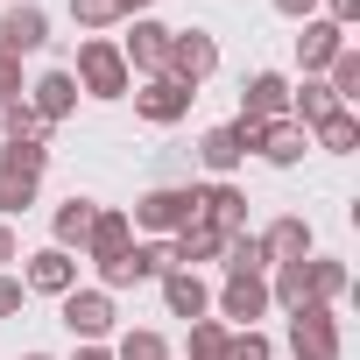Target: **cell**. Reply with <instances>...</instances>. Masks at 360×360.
Masks as SVG:
<instances>
[{
	"instance_id": "obj_29",
	"label": "cell",
	"mask_w": 360,
	"mask_h": 360,
	"mask_svg": "<svg viewBox=\"0 0 360 360\" xmlns=\"http://www.w3.org/2000/svg\"><path fill=\"white\" fill-rule=\"evenodd\" d=\"M325 71H332V99H339V106H346V99H360V50H339Z\"/></svg>"
},
{
	"instance_id": "obj_43",
	"label": "cell",
	"mask_w": 360,
	"mask_h": 360,
	"mask_svg": "<svg viewBox=\"0 0 360 360\" xmlns=\"http://www.w3.org/2000/svg\"><path fill=\"white\" fill-rule=\"evenodd\" d=\"M22 360H50V353H22Z\"/></svg>"
},
{
	"instance_id": "obj_20",
	"label": "cell",
	"mask_w": 360,
	"mask_h": 360,
	"mask_svg": "<svg viewBox=\"0 0 360 360\" xmlns=\"http://www.w3.org/2000/svg\"><path fill=\"white\" fill-rule=\"evenodd\" d=\"M92 219H99V205H92V198H64V205H57V240H50V248H64V255H71V248H85Z\"/></svg>"
},
{
	"instance_id": "obj_11",
	"label": "cell",
	"mask_w": 360,
	"mask_h": 360,
	"mask_svg": "<svg viewBox=\"0 0 360 360\" xmlns=\"http://www.w3.org/2000/svg\"><path fill=\"white\" fill-rule=\"evenodd\" d=\"M120 57H127V71L162 78V64H169V29H162V22H134V36L120 43Z\"/></svg>"
},
{
	"instance_id": "obj_23",
	"label": "cell",
	"mask_w": 360,
	"mask_h": 360,
	"mask_svg": "<svg viewBox=\"0 0 360 360\" xmlns=\"http://www.w3.org/2000/svg\"><path fill=\"white\" fill-rule=\"evenodd\" d=\"M332 106H339V99H332V85H318V78H311L304 92H290V120H297L304 134H311V127H318V120H325Z\"/></svg>"
},
{
	"instance_id": "obj_37",
	"label": "cell",
	"mask_w": 360,
	"mask_h": 360,
	"mask_svg": "<svg viewBox=\"0 0 360 360\" xmlns=\"http://www.w3.org/2000/svg\"><path fill=\"white\" fill-rule=\"evenodd\" d=\"M22 297H29V290H22L15 276H0V318H8V311H22Z\"/></svg>"
},
{
	"instance_id": "obj_19",
	"label": "cell",
	"mask_w": 360,
	"mask_h": 360,
	"mask_svg": "<svg viewBox=\"0 0 360 360\" xmlns=\"http://www.w3.org/2000/svg\"><path fill=\"white\" fill-rule=\"evenodd\" d=\"M255 148H262V155H269V162H297V155H304V148H311V134H304V127H297V120H269V127H262V134H255Z\"/></svg>"
},
{
	"instance_id": "obj_27",
	"label": "cell",
	"mask_w": 360,
	"mask_h": 360,
	"mask_svg": "<svg viewBox=\"0 0 360 360\" xmlns=\"http://www.w3.org/2000/svg\"><path fill=\"white\" fill-rule=\"evenodd\" d=\"M36 184L43 176H15V169H0V219H22L36 205Z\"/></svg>"
},
{
	"instance_id": "obj_33",
	"label": "cell",
	"mask_w": 360,
	"mask_h": 360,
	"mask_svg": "<svg viewBox=\"0 0 360 360\" xmlns=\"http://www.w3.org/2000/svg\"><path fill=\"white\" fill-rule=\"evenodd\" d=\"M113 360H169V346H162V332H127L113 346Z\"/></svg>"
},
{
	"instance_id": "obj_14",
	"label": "cell",
	"mask_w": 360,
	"mask_h": 360,
	"mask_svg": "<svg viewBox=\"0 0 360 360\" xmlns=\"http://www.w3.org/2000/svg\"><path fill=\"white\" fill-rule=\"evenodd\" d=\"M219 311H226V318H240V332H248V325L269 311V283H262V276H226V290H219Z\"/></svg>"
},
{
	"instance_id": "obj_25",
	"label": "cell",
	"mask_w": 360,
	"mask_h": 360,
	"mask_svg": "<svg viewBox=\"0 0 360 360\" xmlns=\"http://www.w3.org/2000/svg\"><path fill=\"white\" fill-rule=\"evenodd\" d=\"M198 155H205V169H219V176H226V169H233L248 148H240V134H233V120H226V127H212V134L198 141Z\"/></svg>"
},
{
	"instance_id": "obj_31",
	"label": "cell",
	"mask_w": 360,
	"mask_h": 360,
	"mask_svg": "<svg viewBox=\"0 0 360 360\" xmlns=\"http://www.w3.org/2000/svg\"><path fill=\"white\" fill-rule=\"evenodd\" d=\"M304 276H311V304H332L346 290V269L339 262H304Z\"/></svg>"
},
{
	"instance_id": "obj_1",
	"label": "cell",
	"mask_w": 360,
	"mask_h": 360,
	"mask_svg": "<svg viewBox=\"0 0 360 360\" xmlns=\"http://www.w3.org/2000/svg\"><path fill=\"white\" fill-rule=\"evenodd\" d=\"M71 78H78V92H92V99H120L134 71H127V57H120V43H106V36H92V43L78 50V71H71Z\"/></svg>"
},
{
	"instance_id": "obj_34",
	"label": "cell",
	"mask_w": 360,
	"mask_h": 360,
	"mask_svg": "<svg viewBox=\"0 0 360 360\" xmlns=\"http://www.w3.org/2000/svg\"><path fill=\"white\" fill-rule=\"evenodd\" d=\"M71 15H78V29H113L120 22L113 0H71Z\"/></svg>"
},
{
	"instance_id": "obj_5",
	"label": "cell",
	"mask_w": 360,
	"mask_h": 360,
	"mask_svg": "<svg viewBox=\"0 0 360 360\" xmlns=\"http://www.w3.org/2000/svg\"><path fill=\"white\" fill-rule=\"evenodd\" d=\"M64 325H71V339L99 346L113 332V297L106 290H64Z\"/></svg>"
},
{
	"instance_id": "obj_30",
	"label": "cell",
	"mask_w": 360,
	"mask_h": 360,
	"mask_svg": "<svg viewBox=\"0 0 360 360\" xmlns=\"http://www.w3.org/2000/svg\"><path fill=\"white\" fill-rule=\"evenodd\" d=\"M0 127H8V141H43V120L29 113V99H8V106H0Z\"/></svg>"
},
{
	"instance_id": "obj_8",
	"label": "cell",
	"mask_w": 360,
	"mask_h": 360,
	"mask_svg": "<svg viewBox=\"0 0 360 360\" xmlns=\"http://www.w3.org/2000/svg\"><path fill=\"white\" fill-rule=\"evenodd\" d=\"M71 106H78V78H71V71H43V78L29 85V113H36L43 127H57Z\"/></svg>"
},
{
	"instance_id": "obj_17",
	"label": "cell",
	"mask_w": 360,
	"mask_h": 360,
	"mask_svg": "<svg viewBox=\"0 0 360 360\" xmlns=\"http://www.w3.org/2000/svg\"><path fill=\"white\" fill-rule=\"evenodd\" d=\"M127 248H134L127 212H99V219H92V233H85V255H92V262H113V255H127Z\"/></svg>"
},
{
	"instance_id": "obj_4",
	"label": "cell",
	"mask_w": 360,
	"mask_h": 360,
	"mask_svg": "<svg viewBox=\"0 0 360 360\" xmlns=\"http://www.w3.org/2000/svg\"><path fill=\"white\" fill-rule=\"evenodd\" d=\"M198 219V191H148L141 205H134V226H148V233H184Z\"/></svg>"
},
{
	"instance_id": "obj_26",
	"label": "cell",
	"mask_w": 360,
	"mask_h": 360,
	"mask_svg": "<svg viewBox=\"0 0 360 360\" xmlns=\"http://www.w3.org/2000/svg\"><path fill=\"white\" fill-rule=\"evenodd\" d=\"M219 255H226V269H233V276H262V269H269L262 233H226V248H219Z\"/></svg>"
},
{
	"instance_id": "obj_2",
	"label": "cell",
	"mask_w": 360,
	"mask_h": 360,
	"mask_svg": "<svg viewBox=\"0 0 360 360\" xmlns=\"http://www.w3.org/2000/svg\"><path fill=\"white\" fill-rule=\"evenodd\" d=\"M212 71H219V43H212L205 29H169V64H162V78H176L184 92H198Z\"/></svg>"
},
{
	"instance_id": "obj_15",
	"label": "cell",
	"mask_w": 360,
	"mask_h": 360,
	"mask_svg": "<svg viewBox=\"0 0 360 360\" xmlns=\"http://www.w3.org/2000/svg\"><path fill=\"white\" fill-rule=\"evenodd\" d=\"M219 248H226V233L205 226V219H191L184 233L169 240V262H176V269H198V262H219Z\"/></svg>"
},
{
	"instance_id": "obj_16",
	"label": "cell",
	"mask_w": 360,
	"mask_h": 360,
	"mask_svg": "<svg viewBox=\"0 0 360 360\" xmlns=\"http://www.w3.org/2000/svg\"><path fill=\"white\" fill-rule=\"evenodd\" d=\"M339 50H346V29H339V22H304V36H297V57H304V71H325Z\"/></svg>"
},
{
	"instance_id": "obj_39",
	"label": "cell",
	"mask_w": 360,
	"mask_h": 360,
	"mask_svg": "<svg viewBox=\"0 0 360 360\" xmlns=\"http://www.w3.org/2000/svg\"><path fill=\"white\" fill-rule=\"evenodd\" d=\"M332 22L346 29V22H360V0H332Z\"/></svg>"
},
{
	"instance_id": "obj_40",
	"label": "cell",
	"mask_w": 360,
	"mask_h": 360,
	"mask_svg": "<svg viewBox=\"0 0 360 360\" xmlns=\"http://www.w3.org/2000/svg\"><path fill=\"white\" fill-rule=\"evenodd\" d=\"M8 262H15V226L0 219V269H8Z\"/></svg>"
},
{
	"instance_id": "obj_13",
	"label": "cell",
	"mask_w": 360,
	"mask_h": 360,
	"mask_svg": "<svg viewBox=\"0 0 360 360\" xmlns=\"http://www.w3.org/2000/svg\"><path fill=\"white\" fill-rule=\"evenodd\" d=\"M198 219L219 233H248V198L233 184H212V191H198Z\"/></svg>"
},
{
	"instance_id": "obj_41",
	"label": "cell",
	"mask_w": 360,
	"mask_h": 360,
	"mask_svg": "<svg viewBox=\"0 0 360 360\" xmlns=\"http://www.w3.org/2000/svg\"><path fill=\"white\" fill-rule=\"evenodd\" d=\"M113 8H120V15H134V22H141V15H148V0H113Z\"/></svg>"
},
{
	"instance_id": "obj_9",
	"label": "cell",
	"mask_w": 360,
	"mask_h": 360,
	"mask_svg": "<svg viewBox=\"0 0 360 360\" xmlns=\"http://www.w3.org/2000/svg\"><path fill=\"white\" fill-rule=\"evenodd\" d=\"M240 120H290V85L276 78V71H255L248 78V92H240Z\"/></svg>"
},
{
	"instance_id": "obj_36",
	"label": "cell",
	"mask_w": 360,
	"mask_h": 360,
	"mask_svg": "<svg viewBox=\"0 0 360 360\" xmlns=\"http://www.w3.org/2000/svg\"><path fill=\"white\" fill-rule=\"evenodd\" d=\"M8 99H22V57L0 50V106H8Z\"/></svg>"
},
{
	"instance_id": "obj_28",
	"label": "cell",
	"mask_w": 360,
	"mask_h": 360,
	"mask_svg": "<svg viewBox=\"0 0 360 360\" xmlns=\"http://www.w3.org/2000/svg\"><path fill=\"white\" fill-rule=\"evenodd\" d=\"M43 162H50L43 141H8L0 148V169H15V176H43Z\"/></svg>"
},
{
	"instance_id": "obj_35",
	"label": "cell",
	"mask_w": 360,
	"mask_h": 360,
	"mask_svg": "<svg viewBox=\"0 0 360 360\" xmlns=\"http://www.w3.org/2000/svg\"><path fill=\"white\" fill-rule=\"evenodd\" d=\"M226 360H269V339L248 325V332H226Z\"/></svg>"
},
{
	"instance_id": "obj_24",
	"label": "cell",
	"mask_w": 360,
	"mask_h": 360,
	"mask_svg": "<svg viewBox=\"0 0 360 360\" xmlns=\"http://www.w3.org/2000/svg\"><path fill=\"white\" fill-rule=\"evenodd\" d=\"M269 304H290V311H304V304H311V276H304V262H276Z\"/></svg>"
},
{
	"instance_id": "obj_32",
	"label": "cell",
	"mask_w": 360,
	"mask_h": 360,
	"mask_svg": "<svg viewBox=\"0 0 360 360\" xmlns=\"http://www.w3.org/2000/svg\"><path fill=\"white\" fill-rule=\"evenodd\" d=\"M191 360H226V325L191 318Z\"/></svg>"
},
{
	"instance_id": "obj_22",
	"label": "cell",
	"mask_w": 360,
	"mask_h": 360,
	"mask_svg": "<svg viewBox=\"0 0 360 360\" xmlns=\"http://www.w3.org/2000/svg\"><path fill=\"white\" fill-rule=\"evenodd\" d=\"M311 141H318V148H332V155H353V141H360V120H353V106H332V113L311 127Z\"/></svg>"
},
{
	"instance_id": "obj_6",
	"label": "cell",
	"mask_w": 360,
	"mask_h": 360,
	"mask_svg": "<svg viewBox=\"0 0 360 360\" xmlns=\"http://www.w3.org/2000/svg\"><path fill=\"white\" fill-rule=\"evenodd\" d=\"M191 99H198V92H184L176 78H148V85L134 92V113H141V120H155V127H176V120L191 113Z\"/></svg>"
},
{
	"instance_id": "obj_10",
	"label": "cell",
	"mask_w": 360,
	"mask_h": 360,
	"mask_svg": "<svg viewBox=\"0 0 360 360\" xmlns=\"http://www.w3.org/2000/svg\"><path fill=\"white\" fill-rule=\"evenodd\" d=\"M43 43H50V15H43V8H29V0H22V8L0 15V50H8V57L43 50Z\"/></svg>"
},
{
	"instance_id": "obj_7",
	"label": "cell",
	"mask_w": 360,
	"mask_h": 360,
	"mask_svg": "<svg viewBox=\"0 0 360 360\" xmlns=\"http://www.w3.org/2000/svg\"><path fill=\"white\" fill-rule=\"evenodd\" d=\"M148 276H169V248H127V255L99 262V283L106 290H127V283H148Z\"/></svg>"
},
{
	"instance_id": "obj_21",
	"label": "cell",
	"mask_w": 360,
	"mask_h": 360,
	"mask_svg": "<svg viewBox=\"0 0 360 360\" xmlns=\"http://www.w3.org/2000/svg\"><path fill=\"white\" fill-rule=\"evenodd\" d=\"M262 255H269V262H304V255H311V226H304V219H276V226L262 233Z\"/></svg>"
},
{
	"instance_id": "obj_12",
	"label": "cell",
	"mask_w": 360,
	"mask_h": 360,
	"mask_svg": "<svg viewBox=\"0 0 360 360\" xmlns=\"http://www.w3.org/2000/svg\"><path fill=\"white\" fill-rule=\"evenodd\" d=\"M22 290L64 297V290H78V262H71L64 248H43V255H29V276H22Z\"/></svg>"
},
{
	"instance_id": "obj_18",
	"label": "cell",
	"mask_w": 360,
	"mask_h": 360,
	"mask_svg": "<svg viewBox=\"0 0 360 360\" xmlns=\"http://www.w3.org/2000/svg\"><path fill=\"white\" fill-rule=\"evenodd\" d=\"M162 304H169V318H205L212 297H205V283H198L191 269H169V276H162Z\"/></svg>"
},
{
	"instance_id": "obj_42",
	"label": "cell",
	"mask_w": 360,
	"mask_h": 360,
	"mask_svg": "<svg viewBox=\"0 0 360 360\" xmlns=\"http://www.w3.org/2000/svg\"><path fill=\"white\" fill-rule=\"evenodd\" d=\"M71 360H113V353H106V346H78Z\"/></svg>"
},
{
	"instance_id": "obj_3",
	"label": "cell",
	"mask_w": 360,
	"mask_h": 360,
	"mask_svg": "<svg viewBox=\"0 0 360 360\" xmlns=\"http://www.w3.org/2000/svg\"><path fill=\"white\" fill-rule=\"evenodd\" d=\"M290 353L297 360H339V318H332V304H304L290 318Z\"/></svg>"
},
{
	"instance_id": "obj_38",
	"label": "cell",
	"mask_w": 360,
	"mask_h": 360,
	"mask_svg": "<svg viewBox=\"0 0 360 360\" xmlns=\"http://www.w3.org/2000/svg\"><path fill=\"white\" fill-rule=\"evenodd\" d=\"M311 8L318 0H276V15H290V22H311Z\"/></svg>"
}]
</instances>
